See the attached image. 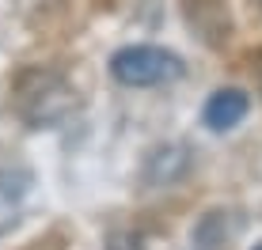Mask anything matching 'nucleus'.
<instances>
[{
	"instance_id": "f257e3e1",
	"label": "nucleus",
	"mask_w": 262,
	"mask_h": 250,
	"mask_svg": "<svg viewBox=\"0 0 262 250\" xmlns=\"http://www.w3.org/2000/svg\"><path fill=\"white\" fill-rule=\"evenodd\" d=\"M12 103L27 125L42 129V125H61L76 110V91H72V84L61 72L23 68L12 84Z\"/></svg>"
},
{
	"instance_id": "f03ea898",
	"label": "nucleus",
	"mask_w": 262,
	"mask_h": 250,
	"mask_svg": "<svg viewBox=\"0 0 262 250\" xmlns=\"http://www.w3.org/2000/svg\"><path fill=\"white\" fill-rule=\"evenodd\" d=\"M111 72L125 87H156L183 76V57L160 46H129L111 57Z\"/></svg>"
},
{
	"instance_id": "7ed1b4c3",
	"label": "nucleus",
	"mask_w": 262,
	"mask_h": 250,
	"mask_svg": "<svg viewBox=\"0 0 262 250\" xmlns=\"http://www.w3.org/2000/svg\"><path fill=\"white\" fill-rule=\"evenodd\" d=\"M190 167V148L186 144H164L144 159V186H171Z\"/></svg>"
},
{
	"instance_id": "20e7f679",
	"label": "nucleus",
	"mask_w": 262,
	"mask_h": 250,
	"mask_svg": "<svg viewBox=\"0 0 262 250\" xmlns=\"http://www.w3.org/2000/svg\"><path fill=\"white\" fill-rule=\"evenodd\" d=\"M247 95L239 91V87H224V91H216L209 103H205V125L209 129H232V125L243 121V114H247Z\"/></svg>"
},
{
	"instance_id": "39448f33",
	"label": "nucleus",
	"mask_w": 262,
	"mask_h": 250,
	"mask_svg": "<svg viewBox=\"0 0 262 250\" xmlns=\"http://www.w3.org/2000/svg\"><path fill=\"white\" fill-rule=\"evenodd\" d=\"M27 186H31V174L19 171V167H0V231L15 220V209L27 197Z\"/></svg>"
},
{
	"instance_id": "423d86ee",
	"label": "nucleus",
	"mask_w": 262,
	"mask_h": 250,
	"mask_svg": "<svg viewBox=\"0 0 262 250\" xmlns=\"http://www.w3.org/2000/svg\"><path fill=\"white\" fill-rule=\"evenodd\" d=\"M106 250H144V239L133 235V231H114L111 243H106Z\"/></svg>"
},
{
	"instance_id": "0eeeda50",
	"label": "nucleus",
	"mask_w": 262,
	"mask_h": 250,
	"mask_svg": "<svg viewBox=\"0 0 262 250\" xmlns=\"http://www.w3.org/2000/svg\"><path fill=\"white\" fill-rule=\"evenodd\" d=\"M255 250H262V246H255Z\"/></svg>"
}]
</instances>
